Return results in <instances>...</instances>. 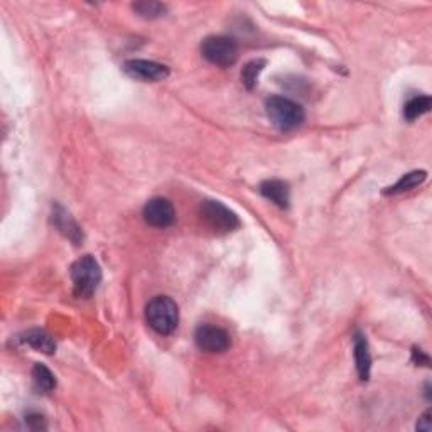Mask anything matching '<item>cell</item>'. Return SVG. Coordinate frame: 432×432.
<instances>
[{
	"label": "cell",
	"mask_w": 432,
	"mask_h": 432,
	"mask_svg": "<svg viewBox=\"0 0 432 432\" xmlns=\"http://www.w3.org/2000/svg\"><path fill=\"white\" fill-rule=\"evenodd\" d=\"M145 318L149 326L159 335H171L178 328L179 309L178 304L167 296H157L147 304Z\"/></svg>",
	"instance_id": "1"
},
{
	"label": "cell",
	"mask_w": 432,
	"mask_h": 432,
	"mask_svg": "<svg viewBox=\"0 0 432 432\" xmlns=\"http://www.w3.org/2000/svg\"><path fill=\"white\" fill-rule=\"evenodd\" d=\"M265 110L269 115L270 122L279 128V131H294L304 122L306 114L299 103H296L291 98L286 97H270L265 102Z\"/></svg>",
	"instance_id": "2"
},
{
	"label": "cell",
	"mask_w": 432,
	"mask_h": 432,
	"mask_svg": "<svg viewBox=\"0 0 432 432\" xmlns=\"http://www.w3.org/2000/svg\"><path fill=\"white\" fill-rule=\"evenodd\" d=\"M71 280L78 297H92L102 282L100 263L92 255L78 258L71 265Z\"/></svg>",
	"instance_id": "3"
},
{
	"label": "cell",
	"mask_w": 432,
	"mask_h": 432,
	"mask_svg": "<svg viewBox=\"0 0 432 432\" xmlns=\"http://www.w3.org/2000/svg\"><path fill=\"white\" fill-rule=\"evenodd\" d=\"M201 54L206 61L220 68H228L239 59V44L227 36L206 37L201 44Z\"/></svg>",
	"instance_id": "4"
},
{
	"label": "cell",
	"mask_w": 432,
	"mask_h": 432,
	"mask_svg": "<svg viewBox=\"0 0 432 432\" xmlns=\"http://www.w3.org/2000/svg\"><path fill=\"white\" fill-rule=\"evenodd\" d=\"M201 216L215 232L228 233L240 227L239 216L220 201H205L201 205Z\"/></svg>",
	"instance_id": "5"
},
{
	"label": "cell",
	"mask_w": 432,
	"mask_h": 432,
	"mask_svg": "<svg viewBox=\"0 0 432 432\" xmlns=\"http://www.w3.org/2000/svg\"><path fill=\"white\" fill-rule=\"evenodd\" d=\"M194 341H196V347L206 353H223L230 348L228 332L211 324H201L194 332Z\"/></svg>",
	"instance_id": "6"
},
{
	"label": "cell",
	"mask_w": 432,
	"mask_h": 432,
	"mask_svg": "<svg viewBox=\"0 0 432 432\" xmlns=\"http://www.w3.org/2000/svg\"><path fill=\"white\" fill-rule=\"evenodd\" d=\"M124 71L133 80L140 81H162L169 76V68L147 59H128L124 63Z\"/></svg>",
	"instance_id": "7"
},
{
	"label": "cell",
	"mask_w": 432,
	"mask_h": 432,
	"mask_svg": "<svg viewBox=\"0 0 432 432\" xmlns=\"http://www.w3.org/2000/svg\"><path fill=\"white\" fill-rule=\"evenodd\" d=\"M144 220L154 228H167L174 223L176 210L166 198H154L144 206Z\"/></svg>",
	"instance_id": "8"
},
{
	"label": "cell",
	"mask_w": 432,
	"mask_h": 432,
	"mask_svg": "<svg viewBox=\"0 0 432 432\" xmlns=\"http://www.w3.org/2000/svg\"><path fill=\"white\" fill-rule=\"evenodd\" d=\"M260 193L262 196H265L267 200L277 205L279 208H287L291 196H289V186L287 183L279 179H269L263 181L260 184Z\"/></svg>",
	"instance_id": "9"
},
{
	"label": "cell",
	"mask_w": 432,
	"mask_h": 432,
	"mask_svg": "<svg viewBox=\"0 0 432 432\" xmlns=\"http://www.w3.org/2000/svg\"><path fill=\"white\" fill-rule=\"evenodd\" d=\"M355 363L358 375L363 382L370 378V370H371V355L368 349V341L361 332L355 335Z\"/></svg>",
	"instance_id": "10"
},
{
	"label": "cell",
	"mask_w": 432,
	"mask_h": 432,
	"mask_svg": "<svg viewBox=\"0 0 432 432\" xmlns=\"http://www.w3.org/2000/svg\"><path fill=\"white\" fill-rule=\"evenodd\" d=\"M23 341L31 348L37 349V352L46 353V355H53L56 352V343L53 336H51L49 332H46L44 330H31L24 332Z\"/></svg>",
	"instance_id": "11"
},
{
	"label": "cell",
	"mask_w": 432,
	"mask_h": 432,
	"mask_svg": "<svg viewBox=\"0 0 432 432\" xmlns=\"http://www.w3.org/2000/svg\"><path fill=\"white\" fill-rule=\"evenodd\" d=\"M53 220H54L56 227L59 228V232L64 233V235H66L71 241H75V244H80V240L83 239L80 227H78V224L73 222L71 216L68 215L66 211L61 208V206H56Z\"/></svg>",
	"instance_id": "12"
},
{
	"label": "cell",
	"mask_w": 432,
	"mask_h": 432,
	"mask_svg": "<svg viewBox=\"0 0 432 432\" xmlns=\"http://www.w3.org/2000/svg\"><path fill=\"white\" fill-rule=\"evenodd\" d=\"M426 178H427L426 171L409 172V174L402 176V178L397 181L394 186H390V188H388L385 191V194H400V193L410 191V189L417 188V186H421L422 183H424Z\"/></svg>",
	"instance_id": "13"
},
{
	"label": "cell",
	"mask_w": 432,
	"mask_h": 432,
	"mask_svg": "<svg viewBox=\"0 0 432 432\" xmlns=\"http://www.w3.org/2000/svg\"><path fill=\"white\" fill-rule=\"evenodd\" d=\"M432 100L431 97L427 95H421V97H414L405 103L404 108V116L409 120V122H414V120L419 119V116L426 115L427 112L431 110Z\"/></svg>",
	"instance_id": "14"
},
{
	"label": "cell",
	"mask_w": 432,
	"mask_h": 432,
	"mask_svg": "<svg viewBox=\"0 0 432 432\" xmlns=\"http://www.w3.org/2000/svg\"><path fill=\"white\" fill-rule=\"evenodd\" d=\"M32 378L34 385H36L37 390L42 392V394H49V392H53L56 388L54 375L51 373V370L47 368V366L41 365V363H37V365L34 366Z\"/></svg>",
	"instance_id": "15"
},
{
	"label": "cell",
	"mask_w": 432,
	"mask_h": 432,
	"mask_svg": "<svg viewBox=\"0 0 432 432\" xmlns=\"http://www.w3.org/2000/svg\"><path fill=\"white\" fill-rule=\"evenodd\" d=\"M132 7L137 16L144 17V19H157V17L166 14V6L161 2H137Z\"/></svg>",
	"instance_id": "16"
},
{
	"label": "cell",
	"mask_w": 432,
	"mask_h": 432,
	"mask_svg": "<svg viewBox=\"0 0 432 432\" xmlns=\"http://www.w3.org/2000/svg\"><path fill=\"white\" fill-rule=\"evenodd\" d=\"M263 66H265V61L258 59V61L248 63L247 66L244 68V71H241V81H244V85L247 86L248 90H252L253 86L257 85V78L262 73Z\"/></svg>",
	"instance_id": "17"
},
{
	"label": "cell",
	"mask_w": 432,
	"mask_h": 432,
	"mask_svg": "<svg viewBox=\"0 0 432 432\" xmlns=\"http://www.w3.org/2000/svg\"><path fill=\"white\" fill-rule=\"evenodd\" d=\"M417 429H419V431H427V432H429V431L432 429L431 410H427V412L422 414V417L419 419V422H417Z\"/></svg>",
	"instance_id": "18"
},
{
	"label": "cell",
	"mask_w": 432,
	"mask_h": 432,
	"mask_svg": "<svg viewBox=\"0 0 432 432\" xmlns=\"http://www.w3.org/2000/svg\"><path fill=\"white\" fill-rule=\"evenodd\" d=\"M414 360H416L419 365H422V363L427 365V363H429V358H427L424 353L421 352V349H414Z\"/></svg>",
	"instance_id": "19"
}]
</instances>
